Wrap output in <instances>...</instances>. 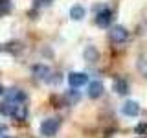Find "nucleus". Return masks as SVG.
<instances>
[{
  "label": "nucleus",
  "mask_w": 147,
  "mask_h": 138,
  "mask_svg": "<svg viewBox=\"0 0 147 138\" xmlns=\"http://www.w3.org/2000/svg\"><path fill=\"white\" fill-rule=\"evenodd\" d=\"M59 125H61V120L59 118H48L40 123V135L42 136H53L57 133Z\"/></svg>",
  "instance_id": "nucleus-1"
},
{
  "label": "nucleus",
  "mask_w": 147,
  "mask_h": 138,
  "mask_svg": "<svg viewBox=\"0 0 147 138\" xmlns=\"http://www.w3.org/2000/svg\"><path fill=\"white\" fill-rule=\"evenodd\" d=\"M109 37H110V41H112V43L119 44V43H125V41L129 39V31L123 26H114V28H110Z\"/></svg>",
  "instance_id": "nucleus-2"
},
{
  "label": "nucleus",
  "mask_w": 147,
  "mask_h": 138,
  "mask_svg": "<svg viewBox=\"0 0 147 138\" xmlns=\"http://www.w3.org/2000/svg\"><path fill=\"white\" fill-rule=\"evenodd\" d=\"M68 83H70L72 89H79V87L88 83V76L83 72H70L68 74Z\"/></svg>",
  "instance_id": "nucleus-3"
},
{
  "label": "nucleus",
  "mask_w": 147,
  "mask_h": 138,
  "mask_svg": "<svg viewBox=\"0 0 147 138\" xmlns=\"http://www.w3.org/2000/svg\"><path fill=\"white\" fill-rule=\"evenodd\" d=\"M110 22H112V11L107 9V7H103L98 15H96V24L99 28H107Z\"/></svg>",
  "instance_id": "nucleus-4"
},
{
  "label": "nucleus",
  "mask_w": 147,
  "mask_h": 138,
  "mask_svg": "<svg viewBox=\"0 0 147 138\" xmlns=\"http://www.w3.org/2000/svg\"><path fill=\"white\" fill-rule=\"evenodd\" d=\"M121 112L125 114V116H138V112H140V103L134 101V99H129L121 105Z\"/></svg>",
  "instance_id": "nucleus-5"
},
{
  "label": "nucleus",
  "mask_w": 147,
  "mask_h": 138,
  "mask_svg": "<svg viewBox=\"0 0 147 138\" xmlns=\"http://www.w3.org/2000/svg\"><path fill=\"white\" fill-rule=\"evenodd\" d=\"M6 98L7 101H15V103H22V101H26V92H22L20 89H9L6 90Z\"/></svg>",
  "instance_id": "nucleus-6"
},
{
  "label": "nucleus",
  "mask_w": 147,
  "mask_h": 138,
  "mask_svg": "<svg viewBox=\"0 0 147 138\" xmlns=\"http://www.w3.org/2000/svg\"><path fill=\"white\" fill-rule=\"evenodd\" d=\"M33 74H35V77H37V79L50 81L52 70H50V66H46V64H35V66H33Z\"/></svg>",
  "instance_id": "nucleus-7"
},
{
  "label": "nucleus",
  "mask_w": 147,
  "mask_h": 138,
  "mask_svg": "<svg viewBox=\"0 0 147 138\" xmlns=\"http://www.w3.org/2000/svg\"><path fill=\"white\" fill-rule=\"evenodd\" d=\"M103 90H105V87H103V83H101V81L88 83V98H92V99L99 98V96L103 94Z\"/></svg>",
  "instance_id": "nucleus-8"
},
{
  "label": "nucleus",
  "mask_w": 147,
  "mask_h": 138,
  "mask_svg": "<svg viewBox=\"0 0 147 138\" xmlns=\"http://www.w3.org/2000/svg\"><path fill=\"white\" fill-rule=\"evenodd\" d=\"M112 89H114L116 94L125 96V94H129V83L125 79H116V81H114V85H112Z\"/></svg>",
  "instance_id": "nucleus-9"
},
{
  "label": "nucleus",
  "mask_w": 147,
  "mask_h": 138,
  "mask_svg": "<svg viewBox=\"0 0 147 138\" xmlns=\"http://www.w3.org/2000/svg\"><path fill=\"white\" fill-rule=\"evenodd\" d=\"M17 105L18 103H11V101H4V103H0V114H4V116H13L17 110Z\"/></svg>",
  "instance_id": "nucleus-10"
},
{
  "label": "nucleus",
  "mask_w": 147,
  "mask_h": 138,
  "mask_svg": "<svg viewBox=\"0 0 147 138\" xmlns=\"http://www.w3.org/2000/svg\"><path fill=\"white\" fill-rule=\"evenodd\" d=\"M26 116H28V107H26V105H22V103H18V105H17L15 114H13V118L18 120V122H24Z\"/></svg>",
  "instance_id": "nucleus-11"
},
{
  "label": "nucleus",
  "mask_w": 147,
  "mask_h": 138,
  "mask_svg": "<svg viewBox=\"0 0 147 138\" xmlns=\"http://www.w3.org/2000/svg\"><path fill=\"white\" fill-rule=\"evenodd\" d=\"M83 17H85V7L83 6H74L70 9V18H74V20H81Z\"/></svg>",
  "instance_id": "nucleus-12"
},
{
  "label": "nucleus",
  "mask_w": 147,
  "mask_h": 138,
  "mask_svg": "<svg viewBox=\"0 0 147 138\" xmlns=\"http://www.w3.org/2000/svg\"><path fill=\"white\" fill-rule=\"evenodd\" d=\"M85 59L90 61V63H94L96 59H98V50H96L94 46H88V48L85 50Z\"/></svg>",
  "instance_id": "nucleus-13"
},
{
  "label": "nucleus",
  "mask_w": 147,
  "mask_h": 138,
  "mask_svg": "<svg viewBox=\"0 0 147 138\" xmlns=\"http://www.w3.org/2000/svg\"><path fill=\"white\" fill-rule=\"evenodd\" d=\"M11 9V2L9 0H0V15H6Z\"/></svg>",
  "instance_id": "nucleus-14"
},
{
  "label": "nucleus",
  "mask_w": 147,
  "mask_h": 138,
  "mask_svg": "<svg viewBox=\"0 0 147 138\" xmlns=\"http://www.w3.org/2000/svg\"><path fill=\"white\" fill-rule=\"evenodd\" d=\"M66 99L70 101V103H76V101H79V92H74V90H70L66 94Z\"/></svg>",
  "instance_id": "nucleus-15"
},
{
  "label": "nucleus",
  "mask_w": 147,
  "mask_h": 138,
  "mask_svg": "<svg viewBox=\"0 0 147 138\" xmlns=\"http://www.w3.org/2000/svg\"><path fill=\"white\" fill-rule=\"evenodd\" d=\"M33 2L37 7H48V6H52L53 0H33Z\"/></svg>",
  "instance_id": "nucleus-16"
},
{
  "label": "nucleus",
  "mask_w": 147,
  "mask_h": 138,
  "mask_svg": "<svg viewBox=\"0 0 147 138\" xmlns=\"http://www.w3.org/2000/svg\"><path fill=\"white\" fill-rule=\"evenodd\" d=\"M138 68H140V72L147 77V61H145V59H140V63H138Z\"/></svg>",
  "instance_id": "nucleus-17"
},
{
  "label": "nucleus",
  "mask_w": 147,
  "mask_h": 138,
  "mask_svg": "<svg viewBox=\"0 0 147 138\" xmlns=\"http://www.w3.org/2000/svg\"><path fill=\"white\" fill-rule=\"evenodd\" d=\"M136 135H147V123H140V125H136Z\"/></svg>",
  "instance_id": "nucleus-18"
},
{
  "label": "nucleus",
  "mask_w": 147,
  "mask_h": 138,
  "mask_svg": "<svg viewBox=\"0 0 147 138\" xmlns=\"http://www.w3.org/2000/svg\"><path fill=\"white\" fill-rule=\"evenodd\" d=\"M6 133H7V127L6 125H0V136H6Z\"/></svg>",
  "instance_id": "nucleus-19"
},
{
  "label": "nucleus",
  "mask_w": 147,
  "mask_h": 138,
  "mask_svg": "<svg viewBox=\"0 0 147 138\" xmlns=\"http://www.w3.org/2000/svg\"><path fill=\"white\" fill-rule=\"evenodd\" d=\"M0 138H11V136H0Z\"/></svg>",
  "instance_id": "nucleus-20"
},
{
  "label": "nucleus",
  "mask_w": 147,
  "mask_h": 138,
  "mask_svg": "<svg viewBox=\"0 0 147 138\" xmlns=\"http://www.w3.org/2000/svg\"><path fill=\"white\" fill-rule=\"evenodd\" d=\"M0 52H2V46H0Z\"/></svg>",
  "instance_id": "nucleus-21"
}]
</instances>
